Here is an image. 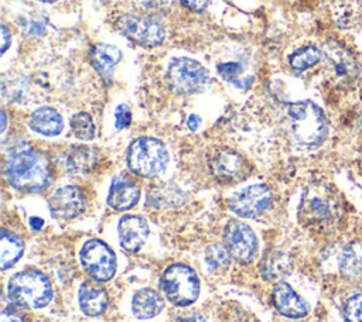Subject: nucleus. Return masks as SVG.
<instances>
[{
	"instance_id": "1",
	"label": "nucleus",
	"mask_w": 362,
	"mask_h": 322,
	"mask_svg": "<svg viewBox=\"0 0 362 322\" xmlns=\"http://www.w3.org/2000/svg\"><path fill=\"white\" fill-rule=\"evenodd\" d=\"M287 129L291 140L301 148H317L328 133L322 110L311 100L290 103L286 110Z\"/></svg>"
},
{
	"instance_id": "2",
	"label": "nucleus",
	"mask_w": 362,
	"mask_h": 322,
	"mask_svg": "<svg viewBox=\"0 0 362 322\" xmlns=\"http://www.w3.org/2000/svg\"><path fill=\"white\" fill-rule=\"evenodd\" d=\"M6 177L17 191L40 192L49 182L48 158L38 150H21L8 158Z\"/></svg>"
},
{
	"instance_id": "3",
	"label": "nucleus",
	"mask_w": 362,
	"mask_h": 322,
	"mask_svg": "<svg viewBox=\"0 0 362 322\" xmlns=\"http://www.w3.org/2000/svg\"><path fill=\"white\" fill-rule=\"evenodd\" d=\"M8 298L18 306L42 308L52 297L48 278L38 270H24L14 274L7 285Z\"/></svg>"
},
{
	"instance_id": "4",
	"label": "nucleus",
	"mask_w": 362,
	"mask_h": 322,
	"mask_svg": "<svg viewBox=\"0 0 362 322\" xmlns=\"http://www.w3.org/2000/svg\"><path fill=\"white\" fill-rule=\"evenodd\" d=\"M167 164V148L157 138L140 137L127 150V165L140 177H156L165 169Z\"/></svg>"
},
{
	"instance_id": "5",
	"label": "nucleus",
	"mask_w": 362,
	"mask_h": 322,
	"mask_svg": "<svg viewBox=\"0 0 362 322\" xmlns=\"http://www.w3.org/2000/svg\"><path fill=\"white\" fill-rule=\"evenodd\" d=\"M168 86L180 95H195L204 92L209 85L206 69L191 58H174L167 68Z\"/></svg>"
},
{
	"instance_id": "6",
	"label": "nucleus",
	"mask_w": 362,
	"mask_h": 322,
	"mask_svg": "<svg viewBox=\"0 0 362 322\" xmlns=\"http://www.w3.org/2000/svg\"><path fill=\"white\" fill-rule=\"evenodd\" d=\"M165 297L177 306H187L199 295V280L195 271L185 264L170 266L160 281Z\"/></svg>"
},
{
	"instance_id": "7",
	"label": "nucleus",
	"mask_w": 362,
	"mask_h": 322,
	"mask_svg": "<svg viewBox=\"0 0 362 322\" xmlns=\"http://www.w3.org/2000/svg\"><path fill=\"white\" fill-rule=\"evenodd\" d=\"M81 264L96 281H107L115 275L116 257L110 247L102 240H88L79 253Z\"/></svg>"
},
{
	"instance_id": "8",
	"label": "nucleus",
	"mask_w": 362,
	"mask_h": 322,
	"mask_svg": "<svg viewBox=\"0 0 362 322\" xmlns=\"http://www.w3.org/2000/svg\"><path fill=\"white\" fill-rule=\"evenodd\" d=\"M223 246L239 263H249L257 253V237L253 230L240 220H229L223 229Z\"/></svg>"
},
{
	"instance_id": "9",
	"label": "nucleus",
	"mask_w": 362,
	"mask_h": 322,
	"mask_svg": "<svg viewBox=\"0 0 362 322\" xmlns=\"http://www.w3.org/2000/svg\"><path fill=\"white\" fill-rule=\"evenodd\" d=\"M228 203L240 217H257L272 206V192L266 185L255 184L235 192Z\"/></svg>"
},
{
	"instance_id": "10",
	"label": "nucleus",
	"mask_w": 362,
	"mask_h": 322,
	"mask_svg": "<svg viewBox=\"0 0 362 322\" xmlns=\"http://www.w3.org/2000/svg\"><path fill=\"white\" fill-rule=\"evenodd\" d=\"M119 27L126 37L144 47L161 44L165 35L161 23L150 16L126 14L119 20Z\"/></svg>"
},
{
	"instance_id": "11",
	"label": "nucleus",
	"mask_w": 362,
	"mask_h": 322,
	"mask_svg": "<svg viewBox=\"0 0 362 322\" xmlns=\"http://www.w3.org/2000/svg\"><path fill=\"white\" fill-rule=\"evenodd\" d=\"M300 220L308 226H325L334 219L332 202L318 191H308L300 205Z\"/></svg>"
},
{
	"instance_id": "12",
	"label": "nucleus",
	"mask_w": 362,
	"mask_h": 322,
	"mask_svg": "<svg viewBox=\"0 0 362 322\" xmlns=\"http://www.w3.org/2000/svg\"><path fill=\"white\" fill-rule=\"evenodd\" d=\"M212 174L221 181H240L249 172V165L245 158L233 150H218L209 162Z\"/></svg>"
},
{
	"instance_id": "13",
	"label": "nucleus",
	"mask_w": 362,
	"mask_h": 322,
	"mask_svg": "<svg viewBox=\"0 0 362 322\" xmlns=\"http://www.w3.org/2000/svg\"><path fill=\"white\" fill-rule=\"evenodd\" d=\"M85 195L76 186L66 185L57 189L49 198L51 215L61 220H68L81 215L85 209Z\"/></svg>"
},
{
	"instance_id": "14",
	"label": "nucleus",
	"mask_w": 362,
	"mask_h": 322,
	"mask_svg": "<svg viewBox=\"0 0 362 322\" xmlns=\"http://www.w3.org/2000/svg\"><path fill=\"white\" fill-rule=\"evenodd\" d=\"M325 66L335 80L349 82L358 75V65L354 55L344 47L332 42L324 49Z\"/></svg>"
},
{
	"instance_id": "15",
	"label": "nucleus",
	"mask_w": 362,
	"mask_h": 322,
	"mask_svg": "<svg viewBox=\"0 0 362 322\" xmlns=\"http://www.w3.org/2000/svg\"><path fill=\"white\" fill-rule=\"evenodd\" d=\"M119 242L126 251H137L148 236L147 222L141 216L126 215L119 222Z\"/></svg>"
},
{
	"instance_id": "16",
	"label": "nucleus",
	"mask_w": 362,
	"mask_h": 322,
	"mask_svg": "<svg viewBox=\"0 0 362 322\" xmlns=\"http://www.w3.org/2000/svg\"><path fill=\"white\" fill-rule=\"evenodd\" d=\"M272 297L276 309L284 316L303 318L308 314V304L287 282H277Z\"/></svg>"
},
{
	"instance_id": "17",
	"label": "nucleus",
	"mask_w": 362,
	"mask_h": 322,
	"mask_svg": "<svg viewBox=\"0 0 362 322\" xmlns=\"http://www.w3.org/2000/svg\"><path fill=\"white\" fill-rule=\"evenodd\" d=\"M98 161V153L86 145H72L66 148L61 155V164L69 174H86Z\"/></svg>"
},
{
	"instance_id": "18",
	"label": "nucleus",
	"mask_w": 362,
	"mask_h": 322,
	"mask_svg": "<svg viewBox=\"0 0 362 322\" xmlns=\"http://www.w3.org/2000/svg\"><path fill=\"white\" fill-rule=\"evenodd\" d=\"M139 196L140 189L134 182L123 177H116L109 189L107 205L116 210H126L137 203Z\"/></svg>"
},
{
	"instance_id": "19",
	"label": "nucleus",
	"mask_w": 362,
	"mask_h": 322,
	"mask_svg": "<svg viewBox=\"0 0 362 322\" xmlns=\"http://www.w3.org/2000/svg\"><path fill=\"white\" fill-rule=\"evenodd\" d=\"M78 301L83 314L89 316H98L107 306V294L102 287L86 281L79 288Z\"/></svg>"
},
{
	"instance_id": "20",
	"label": "nucleus",
	"mask_w": 362,
	"mask_h": 322,
	"mask_svg": "<svg viewBox=\"0 0 362 322\" xmlns=\"http://www.w3.org/2000/svg\"><path fill=\"white\" fill-rule=\"evenodd\" d=\"M164 308L161 295L151 288H141L134 292L132 299V311L139 319H150L158 315Z\"/></svg>"
},
{
	"instance_id": "21",
	"label": "nucleus",
	"mask_w": 362,
	"mask_h": 322,
	"mask_svg": "<svg viewBox=\"0 0 362 322\" xmlns=\"http://www.w3.org/2000/svg\"><path fill=\"white\" fill-rule=\"evenodd\" d=\"M30 127L38 134L52 137L62 131L64 120L55 109L42 106L33 112L30 117Z\"/></svg>"
},
{
	"instance_id": "22",
	"label": "nucleus",
	"mask_w": 362,
	"mask_h": 322,
	"mask_svg": "<svg viewBox=\"0 0 362 322\" xmlns=\"http://www.w3.org/2000/svg\"><path fill=\"white\" fill-rule=\"evenodd\" d=\"M291 268V258L281 250H269L259 263V271L266 281H276L286 275Z\"/></svg>"
},
{
	"instance_id": "23",
	"label": "nucleus",
	"mask_w": 362,
	"mask_h": 322,
	"mask_svg": "<svg viewBox=\"0 0 362 322\" xmlns=\"http://www.w3.org/2000/svg\"><path fill=\"white\" fill-rule=\"evenodd\" d=\"M122 52L117 47L109 44H96L90 49V62L99 75L109 80L113 73L115 65L120 61Z\"/></svg>"
},
{
	"instance_id": "24",
	"label": "nucleus",
	"mask_w": 362,
	"mask_h": 322,
	"mask_svg": "<svg viewBox=\"0 0 362 322\" xmlns=\"http://www.w3.org/2000/svg\"><path fill=\"white\" fill-rule=\"evenodd\" d=\"M338 268L344 277L352 278L362 274V244L349 243L338 256Z\"/></svg>"
},
{
	"instance_id": "25",
	"label": "nucleus",
	"mask_w": 362,
	"mask_h": 322,
	"mask_svg": "<svg viewBox=\"0 0 362 322\" xmlns=\"http://www.w3.org/2000/svg\"><path fill=\"white\" fill-rule=\"evenodd\" d=\"M23 242L8 230H1L0 239V266L3 270L11 267L23 254Z\"/></svg>"
},
{
	"instance_id": "26",
	"label": "nucleus",
	"mask_w": 362,
	"mask_h": 322,
	"mask_svg": "<svg viewBox=\"0 0 362 322\" xmlns=\"http://www.w3.org/2000/svg\"><path fill=\"white\" fill-rule=\"evenodd\" d=\"M320 59H321V51L314 45H307L294 51L290 55L288 62L291 68H294L296 71H305L314 66L315 64H318Z\"/></svg>"
},
{
	"instance_id": "27",
	"label": "nucleus",
	"mask_w": 362,
	"mask_h": 322,
	"mask_svg": "<svg viewBox=\"0 0 362 322\" xmlns=\"http://www.w3.org/2000/svg\"><path fill=\"white\" fill-rule=\"evenodd\" d=\"M71 129L76 138L79 140H90L95 136V124L90 114L85 112H79L71 119Z\"/></svg>"
},
{
	"instance_id": "28",
	"label": "nucleus",
	"mask_w": 362,
	"mask_h": 322,
	"mask_svg": "<svg viewBox=\"0 0 362 322\" xmlns=\"http://www.w3.org/2000/svg\"><path fill=\"white\" fill-rule=\"evenodd\" d=\"M205 261L212 270H223L230 263V254L225 246L214 243L205 250Z\"/></svg>"
},
{
	"instance_id": "29",
	"label": "nucleus",
	"mask_w": 362,
	"mask_h": 322,
	"mask_svg": "<svg viewBox=\"0 0 362 322\" xmlns=\"http://www.w3.org/2000/svg\"><path fill=\"white\" fill-rule=\"evenodd\" d=\"M344 315L348 322H362V291L346 299L344 305Z\"/></svg>"
},
{
	"instance_id": "30",
	"label": "nucleus",
	"mask_w": 362,
	"mask_h": 322,
	"mask_svg": "<svg viewBox=\"0 0 362 322\" xmlns=\"http://www.w3.org/2000/svg\"><path fill=\"white\" fill-rule=\"evenodd\" d=\"M132 121V112L127 105H119L115 109V126L116 129H124Z\"/></svg>"
},
{
	"instance_id": "31",
	"label": "nucleus",
	"mask_w": 362,
	"mask_h": 322,
	"mask_svg": "<svg viewBox=\"0 0 362 322\" xmlns=\"http://www.w3.org/2000/svg\"><path fill=\"white\" fill-rule=\"evenodd\" d=\"M218 72L225 80H233L242 73V66L236 62H226L218 66Z\"/></svg>"
},
{
	"instance_id": "32",
	"label": "nucleus",
	"mask_w": 362,
	"mask_h": 322,
	"mask_svg": "<svg viewBox=\"0 0 362 322\" xmlns=\"http://www.w3.org/2000/svg\"><path fill=\"white\" fill-rule=\"evenodd\" d=\"M173 322H205L204 316L198 312H184L177 315Z\"/></svg>"
},
{
	"instance_id": "33",
	"label": "nucleus",
	"mask_w": 362,
	"mask_h": 322,
	"mask_svg": "<svg viewBox=\"0 0 362 322\" xmlns=\"http://www.w3.org/2000/svg\"><path fill=\"white\" fill-rule=\"evenodd\" d=\"M182 6H185L189 10H194V11H202L206 8L209 0H180Z\"/></svg>"
},
{
	"instance_id": "34",
	"label": "nucleus",
	"mask_w": 362,
	"mask_h": 322,
	"mask_svg": "<svg viewBox=\"0 0 362 322\" xmlns=\"http://www.w3.org/2000/svg\"><path fill=\"white\" fill-rule=\"evenodd\" d=\"M10 41H11V37H10V32H8L7 27L1 25V54L6 52L7 47L10 45Z\"/></svg>"
},
{
	"instance_id": "35",
	"label": "nucleus",
	"mask_w": 362,
	"mask_h": 322,
	"mask_svg": "<svg viewBox=\"0 0 362 322\" xmlns=\"http://www.w3.org/2000/svg\"><path fill=\"white\" fill-rule=\"evenodd\" d=\"M0 322H24V321L21 319V316H18V315L14 314V312L3 311V312H1Z\"/></svg>"
},
{
	"instance_id": "36",
	"label": "nucleus",
	"mask_w": 362,
	"mask_h": 322,
	"mask_svg": "<svg viewBox=\"0 0 362 322\" xmlns=\"http://www.w3.org/2000/svg\"><path fill=\"white\" fill-rule=\"evenodd\" d=\"M187 124H188V129L194 131V130H197V129L199 127V124H201V117L197 116V114H191V116L188 117V120H187Z\"/></svg>"
},
{
	"instance_id": "37",
	"label": "nucleus",
	"mask_w": 362,
	"mask_h": 322,
	"mask_svg": "<svg viewBox=\"0 0 362 322\" xmlns=\"http://www.w3.org/2000/svg\"><path fill=\"white\" fill-rule=\"evenodd\" d=\"M30 225H31V227L34 230H40L42 227V225H44V220L41 217H31L30 219Z\"/></svg>"
},
{
	"instance_id": "38",
	"label": "nucleus",
	"mask_w": 362,
	"mask_h": 322,
	"mask_svg": "<svg viewBox=\"0 0 362 322\" xmlns=\"http://www.w3.org/2000/svg\"><path fill=\"white\" fill-rule=\"evenodd\" d=\"M6 124H7V119H6V112L1 110V131L6 130Z\"/></svg>"
},
{
	"instance_id": "39",
	"label": "nucleus",
	"mask_w": 362,
	"mask_h": 322,
	"mask_svg": "<svg viewBox=\"0 0 362 322\" xmlns=\"http://www.w3.org/2000/svg\"><path fill=\"white\" fill-rule=\"evenodd\" d=\"M38 1H41V3H54L57 0H38Z\"/></svg>"
},
{
	"instance_id": "40",
	"label": "nucleus",
	"mask_w": 362,
	"mask_h": 322,
	"mask_svg": "<svg viewBox=\"0 0 362 322\" xmlns=\"http://www.w3.org/2000/svg\"><path fill=\"white\" fill-rule=\"evenodd\" d=\"M361 124H362V117H361Z\"/></svg>"
}]
</instances>
